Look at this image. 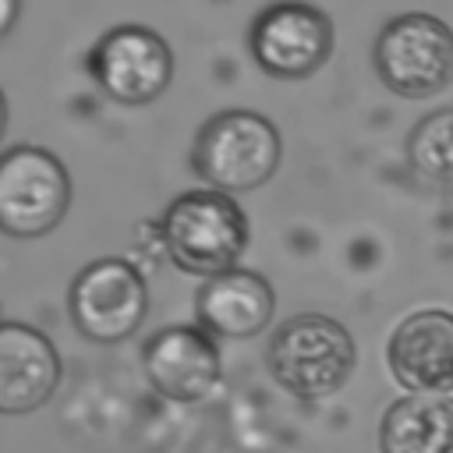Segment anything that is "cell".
<instances>
[{"label":"cell","mask_w":453,"mask_h":453,"mask_svg":"<svg viewBox=\"0 0 453 453\" xmlns=\"http://www.w3.org/2000/svg\"><path fill=\"white\" fill-rule=\"evenodd\" d=\"M375 71L403 99H432L453 85V28L435 14H400L375 39Z\"/></svg>","instance_id":"3957f363"},{"label":"cell","mask_w":453,"mask_h":453,"mask_svg":"<svg viewBox=\"0 0 453 453\" xmlns=\"http://www.w3.org/2000/svg\"><path fill=\"white\" fill-rule=\"evenodd\" d=\"M170 258L195 276L230 273L248 244V219L234 198L219 191H188L163 216Z\"/></svg>","instance_id":"7a4b0ae2"},{"label":"cell","mask_w":453,"mask_h":453,"mask_svg":"<svg viewBox=\"0 0 453 453\" xmlns=\"http://www.w3.org/2000/svg\"><path fill=\"white\" fill-rule=\"evenodd\" d=\"M280 163V134L276 127L251 110L216 113L195 142V170L223 188L248 191L273 177Z\"/></svg>","instance_id":"277c9868"},{"label":"cell","mask_w":453,"mask_h":453,"mask_svg":"<svg viewBox=\"0 0 453 453\" xmlns=\"http://www.w3.org/2000/svg\"><path fill=\"white\" fill-rule=\"evenodd\" d=\"M60 379L53 343L21 322L0 326V414H25L50 400Z\"/></svg>","instance_id":"8fae6325"},{"label":"cell","mask_w":453,"mask_h":453,"mask_svg":"<svg viewBox=\"0 0 453 453\" xmlns=\"http://www.w3.org/2000/svg\"><path fill=\"white\" fill-rule=\"evenodd\" d=\"M4 120H7V106H4V96H0V134H4Z\"/></svg>","instance_id":"2e32d148"},{"label":"cell","mask_w":453,"mask_h":453,"mask_svg":"<svg viewBox=\"0 0 453 453\" xmlns=\"http://www.w3.org/2000/svg\"><path fill=\"white\" fill-rule=\"evenodd\" d=\"M389 372L411 393H453V311L425 308L389 336Z\"/></svg>","instance_id":"9c48e42d"},{"label":"cell","mask_w":453,"mask_h":453,"mask_svg":"<svg viewBox=\"0 0 453 453\" xmlns=\"http://www.w3.org/2000/svg\"><path fill=\"white\" fill-rule=\"evenodd\" d=\"M142 365L149 382L177 403H195L209 396L212 386L219 382L216 343L202 329H188V326L156 333L142 354Z\"/></svg>","instance_id":"30bf717a"},{"label":"cell","mask_w":453,"mask_h":453,"mask_svg":"<svg viewBox=\"0 0 453 453\" xmlns=\"http://www.w3.org/2000/svg\"><path fill=\"white\" fill-rule=\"evenodd\" d=\"M255 60L276 78H304L319 71L333 50L329 18L301 0L265 7L251 28Z\"/></svg>","instance_id":"52a82bcc"},{"label":"cell","mask_w":453,"mask_h":453,"mask_svg":"<svg viewBox=\"0 0 453 453\" xmlns=\"http://www.w3.org/2000/svg\"><path fill=\"white\" fill-rule=\"evenodd\" d=\"M354 361L357 350L350 333L326 315H294L269 340L273 379L301 400L333 396L350 379Z\"/></svg>","instance_id":"6da1fadb"},{"label":"cell","mask_w":453,"mask_h":453,"mask_svg":"<svg viewBox=\"0 0 453 453\" xmlns=\"http://www.w3.org/2000/svg\"><path fill=\"white\" fill-rule=\"evenodd\" d=\"M411 166L428 180H453V110L428 113L407 138Z\"/></svg>","instance_id":"5bb4252c"},{"label":"cell","mask_w":453,"mask_h":453,"mask_svg":"<svg viewBox=\"0 0 453 453\" xmlns=\"http://www.w3.org/2000/svg\"><path fill=\"white\" fill-rule=\"evenodd\" d=\"M273 319V290L262 276L230 269L212 276L198 294V322L216 336H255Z\"/></svg>","instance_id":"7c38bea8"},{"label":"cell","mask_w":453,"mask_h":453,"mask_svg":"<svg viewBox=\"0 0 453 453\" xmlns=\"http://www.w3.org/2000/svg\"><path fill=\"white\" fill-rule=\"evenodd\" d=\"M14 18H18V0H0V35L14 25Z\"/></svg>","instance_id":"9a60e30c"},{"label":"cell","mask_w":453,"mask_h":453,"mask_svg":"<svg viewBox=\"0 0 453 453\" xmlns=\"http://www.w3.org/2000/svg\"><path fill=\"white\" fill-rule=\"evenodd\" d=\"M379 453H453V396H403L379 425Z\"/></svg>","instance_id":"4fadbf2b"},{"label":"cell","mask_w":453,"mask_h":453,"mask_svg":"<svg viewBox=\"0 0 453 453\" xmlns=\"http://www.w3.org/2000/svg\"><path fill=\"white\" fill-rule=\"evenodd\" d=\"M71 184L57 156L42 149H11L0 156V230L39 237L53 230L67 209Z\"/></svg>","instance_id":"5b68a950"},{"label":"cell","mask_w":453,"mask_h":453,"mask_svg":"<svg viewBox=\"0 0 453 453\" xmlns=\"http://www.w3.org/2000/svg\"><path fill=\"white\" fill-rule=\"evenodd\" d=\"M149 308V294L134 265L120 258H99L74 276L71 315L78 333L99 343H117L131 336Z\"/></svg>","instance_id":"8992f818"},{"label":"cell","mask_w":453,"mask_h":453,"mask_svg":"<svg viewBox=\"0 0 453 453\" xmlns=\"http://www.w3.org/2000/svg\"><path fill=\"white\" fill-rule=\"evenodd\" d=\"M173 60L166 42L138 25L113 28L92 53V74L106 96L120 103H149L170 81Z\"/></svg>","instance_id":"ba28073f"}]
</instances>
